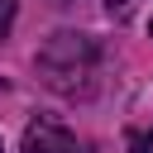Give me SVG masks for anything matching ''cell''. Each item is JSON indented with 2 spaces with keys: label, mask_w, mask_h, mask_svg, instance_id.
I'll return each mask as SVG.
<instances>
[{
  "label": "cell",
  "mask_w": 153,
  "mask_h": 153,
  "mask_svg": "<svg viewBox=\"0 0 153 153\" xmlns=\"http://www.w3.org/2000/svg\"><path fill=\"white\" fill-rule=\"evenodd\" d=\"M129 143H134V153H153V129H143V134H134Z\"/></svg>",
  "instance_id": "3957f363"
},
{
  "label": "cell",
  "mask_w": 153,
  "mask_h": 153,
  "mask_svg": "<svg viewBox=\"0 0 153 153\" xmlns=\"http://www.w3.org/2000/svg\"><path fill=\"white\" fill-rule=\"evenodd\" d=\"M10 14H14V0H0V38H5V29H10Z\"/></svg>",
  "instance_id": "277c9868"
},
{
  "label": "cell",
  "mask_w": 153,
  "mask_h": 153,
  "mask_svg": "<svg viewBox=\"0 0 153 153\" xmlns=\"http://www.w3.org/2000/svg\"><path fill=\"white\" fill-rule=\"evenodd\" d=\"M96 38L91 33H76V29H57L43 48H38V76L62 91V96H76L86 91L91 72H96Z\"/></svg>",
  "instance_id": "6da1fadb"
},
{
  "label": "cell",
  "mask_w": 153,
  "mask_h": 153,
  "mask_svg": "<svg viewBox=\"0 0 153 153\" xmlns=\"http://www.w3.org/2000/svg\"><path fill=\"white\" fill-rule=\"evenodd\" d=\"M148 33H153V24H148Z\"/></svg>",
  "instance_id": "8992f818"
},
{
  "label": "cell",
  "mask_w": 153,
  "mask_h": 153,
  "mask_svg": "<svg viewBox=\"0 0 153 153\" xmlns=\"http://www.w3.org/2000/svg\"><path fill=\"white\" fill-rule=\"evenodd\" d=\"M105 5H110V10H124V5H129V0H105Z\"/></svg>",
  "instance_id": "5b68a950"
},
{
  "label": "cell",
  "mask_w": 153,
  "mask_h": 153,
  "mask_svg": "<svg viewBox=\"0 0 153 153\" xmlns=\"http://www.w3.org/2000/svg\"><path fill=\"white\" fill-rule=\"evenodd\" d=\"M0 86H5V81H0Z\"/></svg>",
  "instance_id": "52a82bcc"
},
{
  "label": "cell",
  "mask_w": 153,
  "mask_h": 153,
  "mask_svg": "<svg viewBox=\"0 0 153 153\" xmlns=\"http://www.w3.org/2000/svg\"><path fill=\"white\" fill-rule=\"evenodd\" d=\"M24 153H91L67 124H57V120H33L29 129H24Z\"/></svg>",
  "instance_id": "7a4b0ae2"
}]
</instances>
